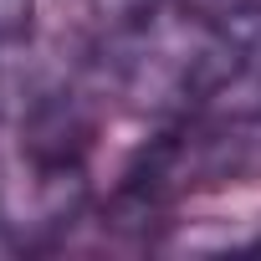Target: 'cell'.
Instances as JSON below:
<instances>
[{
  "label": "cell",
  "instance_id": "7",
  "mask_svg": "<svg viewBox=\"0 0 261 261\" xmlns=\"http://www.w3.org/2000/svg\"><path fill=\"white\" fill-rule=\"evenodd\" d=\"M190 6H200L205 16H220V21H230V26L261 21V0H190Z\"/></svg>",
  "mask_w": 261,
  "mask_h": 261
},
{
  "label": "cell",
  "instance_id": "3",
  "mask_svg": "<svg viewBox=\"0 0 261 261\" xmlns=\"http://www.w3.org/2000/svg\"><path fill=\"white\" fill-rule=\"evenodd\" d=\"M82 6H87V16H92L102 31H118V26H134V21L164 11L169 0H82Z\"/></svg>",
  "mask_w": 261,
  "mask_h": 261
},
{
  "label": "cell",
  "instance_id": "1",
  "mask_svg": "<svg viewBox=\"0 0 261 261\" xmlns=\"http://www.w3.org/2000/svg\"><path fill=\"white\" fill-rule=\"evenodd\" d=\"M92 92L113 97L118 108L174 123L236 92L241 82V31L200 6L154 11L134 26L102 31L87 62Z\"/></svg>",
  "mask_w": 261,
  "mask_h": 261
},
{
  "label": "cell",
  "instance_id": "4",
  "mask_svg": "<svg viewBox=\"0 0 261 261\" xmlns=\"http://www.w3.org/2000/svg\"><path fill=\"white\" fill-rule=\"evenodd\" d=\"M236 31H241V82H236L230 97L261 102V21H246V26H236Z\"/></svg>",
  "mask_w": 261,
  "mask_h": 261
},
{
  "label": "cell",
  "instance_id": "6",
  "mask_svg": "<svg viewBox=\"0 0 261 261\" xmlns=\"http://www.w3.org/2000/svg\"><path fill=\"white\" fill-rule=\"evenodd\" d=\"M31 16H36V0H0V46L26 41Z\"/></svg>",
  "mask_w": 261,
  "mask_h": 261
},
{
  "label": "cell",
  "instance_id": "5",
  "mask_svg": "<svg viewBox=\"0 0 261 261\" xmlns=\"http://www.w3.org/2000/svg\"><path fill=\"white\" fill-rule=\"evenodd\" d=\"M31 82H36L31 67H11V62H0V128H11V123H16V113H21L26 97H31Z\"/></svg>",
  "mask_w": 261,
  "mask_h": 261
},
{
  "label": "cell",
  "instance_id": "2",
  "mask_svg": "<svg viewBox=\"0 0 261 261\" xmlns=\"http://www.w3.org/2000/svg\"><path fill=\"white\" fill-rule=\"evenodd\" d=\"M251 179H261V102L220 97L200 113L164 123L123 164L108 215L118 225H149L169 215L179 200L215 195Z\"/></svg>",
  "mask_w": 261,
  "mask_h": 261
}]
</instances>
